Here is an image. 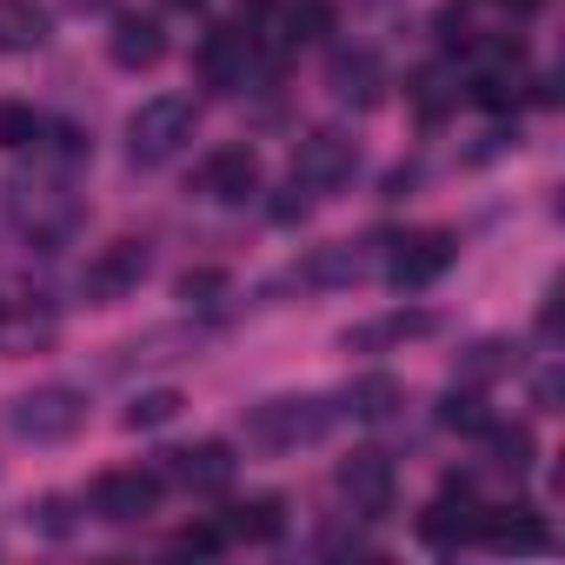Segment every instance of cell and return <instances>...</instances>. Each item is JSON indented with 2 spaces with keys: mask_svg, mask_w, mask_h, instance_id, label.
<instances>
[{
  "mask_svg": "<svg viewBox=\"0 0 565 565\" xmlns=\"http://www.w3.org/2000/svg\"><path fill=\"white\" fill-rule=\"evenodd\" d=\"M472 100H479L486 114H512V107H519V81H512V67H486V74H472Z\"/></svg>",
  "mask_w": 565,
  "mask_h": 565,
  "instance_id": "83f0119b",
  "label": "cell"
},
{
  "mask_svg": "<svg viewBox=\"0 0 565 565\" xmlns=\"http://www.w3.org/2000/svg\"><path fill=\"white\" fill-rule=\"evenodd\" d=\"M519 366V347L512 340H472L459 353V386H486V380H505Z\"/></svg>",
  "mask_w": 565,
  "mask_h": 565,
  "instance_id": "44dd1931",
  "label": "cell"
},
{
  "mask_svg": "<svg viewBox=\"0 0 565 565\" xmlns=\"http://www.w3.org/2000/svg\"><path fill=\"white\" fill-rule=\"evenodd\" d=\"M193 67L213 94H239L253 81V34L246 28H206V41L193 47Z\"/></svg>",
  "mask_w": 565,
  "mask_h": 565,
  "instance_id": "ba28073f",
  "label": "cell"
},
{
  "mask_svg": "<svg viewBox=\"0 0 565 565\" xmlns=\"http://www.w3.org/2000/svg\"><path fill=\"white\" fill-rule=\"evenodd\" d=\"M366 273H373V253L353 246V239H333V246H313V259L294 279L300 287H353V279H366Z\"/></svg>",
  "mask_w": 565,
  "mask_h": 565,
  "instance_id": "ac0fdd59",
  "label": "cell"
},
{
  "mask_svg": "<svg viewBox=\"0 0 565 565\" xmlns=\"http://www.w3.org/2000/svg\"><path fill=\"white\" fill-rule=\"evenodd\" d=\"M47 134H54V153H61V160H81V153H87V147H94V140H87V134H81V127H74V120H54V127H47Z\"/></svg>",
  "mask_w": 565,
  "mask_h": 565,
  "instance_id": "836d02e7",
  "label": "cell"
},
{
  "mask_svg": "<svg viewBox=\"0 0 565 565\" xmlns=\"http://www.w3.org/2000/svg\"><path fill=\"white\" fill-rule=\"evenodd\" d=\"M220 545H226L220 525H186V532H173V552H193V558H213Z\"/></svg>",
  "mask_w": 565,
  "mask_h": 565,
  "instance_id": "4dcf8cb0",
  "label": "cell"
},
{
  "mask_svg": "<svg viewBox=\"0 0 565 565\" xmlns=\"http://www.w3.org/2000/svg\"><path fill=\"white\" fill-rule=\"evenodd\" d=\"M0 327H8V307H0Z\"/></svg>",
  "mask_w": 565,
  "mask_h": 565,
  "instance_id": "8d00e7d4",
  "label": "cell"
},
{
  "mask_svg": "<svg viewBox=\"0 0 565 565\" xmlns=\"http://www.w3.org/2000/svg\"><path fill=\"white\" fill-rule=\"evenodd\" d=\"M406 94H413V107H419V120H439V114H446V107L459 100V87H452V81H446L439 67H426V74H413V87H406Z\"/></svg>",
  "mask_w": 565,
  "mask_h": 565,
  "instance_id": "4316f807",
  "label": "cell"
},
{
  "mask_svg": "<svg viewBox=\"0 0 565 565\" xmlns=\"http://www.w3.org/2000/svg\"><path fill=\"white\" fill-rule=\"evenodd\" d=\"M439 333V313L433 307H399V313H380L366 327H353L340 347L347 353H386V347H406V340H433Z\"/></svg>",
  "mask_w": 565,
  "mask_h": 565,
  "instance_id": "4fadbf2b",
  "label": "cell"
},
{
  "mask_svg": "<svg viewBox=\"0 0 565 565\" xmlns=\"http://www.w3.org/2000/svg\"><path fill=\"white\" fill-rule=\"evenodd\" d=\"M333 94L347 107H380L386 100V61L373 47H333V67H327Z\"/></svg>",
  "mask_w": 565,
  "mask_h": 565,
  "instance_id": "8fae6325",
  "label": "cell"
},
{
  "mask_svg": "<svg viewBox=\"0 0 565 565\" xmlns=\"http://www.w3.org/2000/svg\"><path fill=\"white\" fill-rule=\"evenodd\" d=\"M107 54H114V67L147 74V67H160V54H167V28H160L153 14H120L114 34H107Z\"/></svg>",
  "mask_w": 565,
  "mask_h": 565,
  "instance_id": "2e32d148",
  "label": "cell"
},
{
  "mask_svg": "<svg viewBox=\"0 0 565 565\" xmlns=\"http://www.w3.org/2000/svg\"><path fill=\"white\" fill-rule=\"evenodd\" d=\"M28 519H34V525H41L47 539H67V532H74V512H67V499H41V505H34Z\"/></svg>",
  "mask_w": 565,
  "mask_h": 565,
  "instance_id": "1f68e13d",
  "label": "cell"
},
{
  "mask_svg": "<svg viewBox=\"0 0 565 565\" xmlns=\"http://www.w3.org/2000/svg\"><path fill=\"white\" fill-rule=\"evenodd\" d=\"M14 220H21V233H34L41 246H61V239L74 233L81 206H74V193H61V186H21Z\"/></svg>",
  "mask_w": 565,
  "mask_h": 565,
  "instance_id": "7c38bea8",
  "label": "cell"
},
{
  "mask_svg": "<svg viewBox=\"0 0 565 565\" xmlns=\"http://www.w3.org/2000/svg\"><path fill=\"white\" fill-rule=\"evenodd\" d=\"M333 0H294V8L287 14H279V41H287V47H300V41H327L333 34Z\"/></svg>",
  "mask_w": 565,
  "mask_h": 565,
  "instance_id": "cb8c5ba5",
  "label": "cell"
},
{
  "mask_svg": "<svg viewBox=\"0 0 565 565\" xmlns=\"http://www.w3.org/2000/svg\"><path fill=\"white\" fill-rule=\"evenodd\" d=\"M472 545H486V552H552V532H545V519L539 512H486L479 505V525H472Z\"/></svg>",
  "mask_w": 565,
  "mask_h": 565,
  "instance_id": "9a60e30c",
  "label": "cell"
},
{
  "mask_svg": "<svg viewBox=\"0 0 565 565\" xmlns=\"http://www.w3.org/2000/svg\"><path fill=\"white\" fill-rule=\"evenodd\" d=\"M479 439L492 446V466H499V472H512V479L532 472V452H539V446H532V426H499V419H492Z\"/></svg>",
  "mask_w": 565,
  "mask_h": 565,
  "instance_id": "603a6c76",
  "label": "cell"
},
{
  "mask_svg": "<svg viewBox=\"0 0 565 565\" xmlns=\"http://www.w3.org/2000/svg\"><path fill=\"white\" fill-rule=\"evenodd\" d=\"M340 406H327L320 393H294V399H266L246 413V439L259 452H300V446H320L333 433Z\"/></svg>",
  "mask_w": 565,
  "mask_h": 565,
  "instance_id": "6da1fadb",
  "label": "cell"
},
{
  "mask_svg": "<svg viewBox=\"0 0 565 565\" xmlns=\"http://www.w3.org/2000/svg\"><path fill=\"white\" fill-rule=\"evenodd\" d=\"M200 193L220 200V206H246V200L259 193V153H253V147H220V153H206Z\"/></svg>",
  "mask_w": 565,
  "mask_h": 565,
  "instance_id": "30bf717a",
  "label": "cell"
},
{
  "mask_svg": "<svg viewBox=\"0 0 565 565\" xmlns=\"http://www.w3.org/2000/svg\"><path fill=\"white\" fill-rule=\"evenodd\" d=\"M452 253H459V239H452L446 226L406 233V239H393V253H386V279H393V287H406V294H419V287H433V279L452 266Z\"/></svg>",
  "mask_w": 565,
  "mask_h": 565,
  "instance_id": "8992f818",
  "label": "cell"
},
{
  "mask_svg": "<svg viewBox=\"0 0 565 565\" xmlns=\"http://www.w3.org/2000/svg\"><path fill=\"white\" fill-rule=\"evenodd\" d=\"M160 492H167L160 472H147V466H120V472H100V479H94L87 505H94V519H107V525H134V519H147V512L160 505Z\"/></svg>",
  "mask_w": 565,
  "mask_h": 565,
  "instance_id": "277c9868",
  "label": "cell"
},
{
  "mask_svg": "<svg viewBox=\"0 0 565 565\" xmlns=\"http://www.w3.org/2000/svg\"><path fill=\"white\" fill-rule=\"evenodd\" d=\"M8 426L21 439H34V446H61V439H74L87 426V393L81 386H34V393H21L8 406Z\"/></svg>",
  "mask_w": 565,
  "mask_h": 565,
  "instance_id": "3957f363",
  "label": "cell"
},
{
  "mask_svg": "<svg viewBox=\"0 0 565 565\" xmlns=\"http://www.w3.org/2000/svg\"><path fill=\"white\" fill-rule=\"evenodd\" d=\"M220 532H226V539H246V545H273L279 532H287V499H273V492L239 499V505H226Z\"/></svg>",
  "mask_w": 565,
  "mask_h": 565,
  "instance_id": "d6986e66",
  "label": "cell"
},
{
  "mask_svg": "<svg viewBox=\"0 0 565 565\" xmlns=\"http://www.w3.org/2000/svg\"><path fill=\"white\" fill-rule=\"evenodd\" d=\"M393 486H399V472H393V459L386 452H353V459H340V492H347V505L360 512V519H380V512H393Z\"/></svg>",
  "mask_w": 565,
  "mask_h": 565,
  "instance_id": "9c48e42d",
  "label": "cell"
},
{
  "mask_svg": "<svg viewBox=\"0 0 565 565\" xmlns=\"http://www.w3.org/2000/svg\"><path fill=\"white\" fill-rule=\"evenodd\" d=\"M180 406H186V399H180L173 386H153V393H140V399L127 406V433H160V426L180 419Z\"/></svg>",
  "mask_w": 565,
  "mask_h": 565,
  "instance_id": "484cf974",
  "label": "cell"
},
{
  "mask_svg": "<svg viewBox=\"0 0 565 565\" xmlns=\"http://www.w3.org/2000/svg\"><path fill=\"white\" fill-rule=\"evenodd\" d=\"M307 206H313V193H307V186L294 180L287 193H279V200H273V220H279V226H294V220H307Z\"/></svg>",
  "mask_w": 565,
  "mask_h": 565,
  "instance_id": "d6a6232c",
  "label": "cell"
},
{
  "mask_svg": "<svg viewBox=\"0 0 565 565\" xmlns=\"http://www.w3.org/2000/svg\"><path fill=\"white\" fill-rule=\"evenodd\" d=\"M353 173H360V147H353L347 134H307V140L294 147V180H300L307 193H340Z\"/></svg>",
  "mask_w": 565,
  "mask_h": 565,
  "instance_id": "52a82bcc",
  "label": "cell"
},
{
  "mask_svg": "<svg viewBox=\"0 0 565 565\" xmlns=\"http://www.w3.org/2000/svg\"><path fill=\"white\" fill-rule=\"evenodd\" d=\"M233 446L226 439H200V446H180L167 452V479H180L186 492H226L233 486Z\"/></svg>",
  "mask_w": 565,
  "mask_h": 565,
  "instance_id": "5bb4252c",
  "label": "cell"
},
{
  "mask_svg": "<svg viewBox=\"0 0 565 565\" xmlns=\"http://www.w3.org/2000/svg\"><path fill=\"white\" fill-rule=\"evenodd\" d=\"M47 41V14L34 0H0V47H41Z\"/></svg>",
  "mask_w": 565,
  "mask_h": 565,
  "instance_id": "d4e9b609",
  "label": "cell"
},
{
  "mask_svg": "<svg viewBox=\"0 0 565 565\" xmlns=\"http://www.w3.org/2000/svg\"><path fill=\"white\" fill-rule=\"evenodd\" d=\"M472 525H479V505H472V492H452V486H446V499H433V505L419 512V539H426L433 552L472 545Z\"/></svg>",
  "mask_w": 565,
  "mask_h": 565,
  "instance_id": "e0dca14e",
  "label": "cell"
},
{
  "mask_svg": "<svg viewBox=\"0 0 565 565\" xmlns=\"http://www.w3.org/2000/svg\"><path fill=\"white\" fill-rule=\"evenodd\" d=\"M193 140V100L186 94H153L127 114V153L134 167H160Z\"/></svg>",
  "mask_w": 565,
  "mask_h": 565,
  "instance_id": "7a4b0ae2",
  "label": "cell"
},
{
  "mask_svg": "<svg viewBox=\"0 0 565 565\" xmlns=\"http://www.w3.org/2000/svg\"><path fill=\"white\" fill-rule=\"evenodd\" d=\"M147 266H153L147 239H114V246H100V253H94V266L81 273V294H87L94 307H114V300L140 294V279H147Z\"/></svg>",
  "mask_w": 565,
  "mask_h": 565,
  "instance_id": "5b68a950",
  "label": "cell"
},
{
  "mask_svg": "<svg viewBox=\"0 0 565 565\" xmlns=\"http://www.w3.org/2000/svg\"><path fill=\"white\" fill-rule=\"evenodd\" d=\"M399 406H406V393H399V380H393V373H366V380H353V386H347V413H353V419H366V426H386Z\"/></svg>",
  "mask_w": 565,
  "mask_h": 565,
  "instance_id": "ffe728a7",
  "label": "cell"
},
{
  "mask_svg": "<svg viewBox=\"0 0 565 565\" xmlns=\"http://www.w3.org/2000/svg\"><path fill=\"white\" fill-rule=\"evenodd\" d=\"M173 8H200V0H173Z\"/></svg>",
  "mask_w": 565,
  "mask_h": 565,
  "instance_id": "d590c367",
  "label": "cell"
},
{
  "mask_svg": "<svg viewBox=\"0 0 565 565\" xmlns=\"http://www.w3.org/2000/svg\"><path fill=\"white\" fill-rule=\"evenodd\" d=\"M41 114L34 107H0V147H8V153H28L34 140H41Z\"/></svg>",
  "mask_w": 565,
  "mask_h": 565,
  "instance_id": "f1b7e54d",
  "label": "cell"
},
{
  "mask_svg": "<svg viewBox=\"0 0 565 565\" xmlns=\"http://www.w3.org/2000/svg\"><path fill=\"white\" fill-rule=\"evenodd\" d=\"M439 426H446V433H459V439H479V433L492 426L486 393H479V386H452V393L439 399Z\"/></svg>",
  "mask_w": 565,
  "mask_h": 565,
  "instance_id": "7402d4cb",
  "label": "cell"
},
{
  "mask_svg": "<svg viewBox=\"0 0 565 565\" xmlns=\"http://www.w3.org/2000/svg\"><path fill=\"white\" fill-rule=\"evenodd\" d=\"M492 8H505V14H512V21H532V14H539V8H545V0H492Z\"/></svg>",
  "mask_w": 565,
  "mask_h": 565,
  "instance_id": "e575fe53",
  "label": "cell"
},
{
  "mask_svg": "<svg viewBox=\"0 0 565 565\" xmlns=\"http://www.w3.org/2000/svg\"><path fill=\"white\" fill-rule=\"evenodd\" d=\"M213 294H226V273H213V266H200V273H180V300L206 307Z\"/></svg>",
  "mask_w": 565,
  "mask_h": 565,
  "instance_id": "f546056e",
  "label": "cell"
}]
</instances>
